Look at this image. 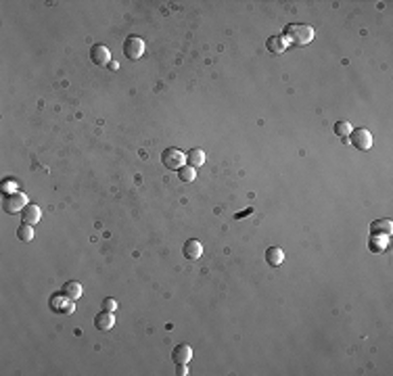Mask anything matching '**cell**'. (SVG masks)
I'll return each instance as SVG.
<instances>
[{"instance_id": "6da1fadb", "label": "cell", "mask_w": 393, "mask_h": 376, "mask_svg": "<svg viewBox=\"0 0 393 376\" xmlns=\"http://www.w3.org/2000/svg\"><path fill=\"white\" fill-rule=\"evenodd\" d=\"M282 38L284 42H291L295 46H305L314 40V28L305 26V23H291V26L284 28Z\"/></svg>"}, {"instance_id": "7a4b0ae2", "label": "cell", "mask_w": 393, "mask_h": 376, "mask_svg": "<svg viewBox=\"0 0 393 376\" xmlns=\"http://www.w3.org/2000/svg\"><path fill=\"white\" fill-rule=\"evenodd\" d=\"M26 205H30L28 203V196L23 194V192H11V194H5V198H3V209L7 211V214H19V211H23L26 209Z\"/></svg>"}, {"instance_id": "3957f363", "label": "cell", "mask_w": 393, "mask_h": 376, "mask_svg": "<svg viewBox=\"0 0 393 376\" xmlns=\"http://www.w3.org/2000/svg\"><path fill=\"white\" fill-rule=\"evenodd\" d=\"M184 161H186V155L180 148H165L161 155V163L168 170H180Z\"/></svg>"}, {"instance_id": "277c9868", "label": "cell", "mask_w": 393, "mask_h": 376, "mask_svg": "<svg viewBox=\"0 0 393 376\" xmlns=\"http://www.w3.org/2000/svg\"><path fill=\"white\" fill-rule=\"evenodd\" d=\"M124 54H126L128 58H132V61L140 58L142 54H145V40L138 38V36H130V38H126V42H124Z\"/></svg>"}, {"instance_id": "5b68a950", "label": "cell", "mask_w": 393, "mask_h": 376, "mask_svg": "<svg viewBox=\"0 0 393 376\" xmlns=\"http://www.w3.org/2000/svg\"><path fill=\"white\" fill-rule=\"evenodd\" d=\"M349 140L358 150H368L372 146V134L368 132L366 128H355V130H351Z\"/></svg>"}, {"instance_id": "8992f818", "label": "cell", "mask_w": 393, "mask_h": 376, "mask_svg": "<svg viewBox=\"0 0 393 376\" xmlns=\"http://www.w3.org/2000/svg\"><path fill=\"white\" fill-rule=\"evenodd\" d=\"M90 58H92V63H94V65L103 67V65H109V63H111V52H109V48H107V46L97 44V46H92V50H90Z\"/></svg>"}, {"instance_id": "52a82bcc", "label": "cell", "mask_w": 393, "mask_h": 376, "mask_svg": "<svg viewBox=\"0 0 393 376\" xmlns=\"http://www.w3.org/2000/svg\"><path fill=\"white\" fill-rule=\"evenodd\" d=\"M51 303H53V310H55L57 314H65V316H69V314L76 312L74 301H71L69 297H65L63 292H61V295H57V297H53Z\"/></svg>"}, {"instance_id": "ba28073f", "label": "cell", "mask_w": 393, "mask_h": 376, "mask_svg": "<svg viewBox=\"0 0 393 376\" xmlns=\"http://www.w3.org/2000/svg\"><path fill=\"white\" fill-rule=\"evenodd\" d=\"M40 216H42L40 207L34 205V203H30V205H26V209L21 211V222H23V224L34 226V224H38V222H40Z\"/></svg>"}, {"instance_id": "9c48e42d", "label": "cell", "mask_w": 393, "mask_h": 376, "mask_svg": "<svg viewBox=\"0 0 393 376\" xmlns=\"http://www.w3.org/2000/svg\"><path fill=\"white\" fill-rule=\"evenodd\" d=\"M182 253H184L186 260L195 262V260H199V257L203 255V244H201L199 240H186V242H184Z\"/></svg>"}, {"instance_id": "30bf717a", "label": "cell", "mask_w": 393, "mask_h": 376, "mask_svg": "<svg viewBox=\"0 0 393 376\" xmlns=\"http://www.w3.org/2000/svg\"><path fill=\"white\" fill-rule=\"evenodd\" d=\"M94 326H97L99 330H111V328L115 326L113 312H101V314H97V318H94Z\"/></svg>"}, {"instance_id": "8fae6325", "label": "cell", "mask_w": 393, "mask_h": 376, "mask_svg": "<svg viewBox=\"0 0 393 376\" xmlns=\"http://www.w3.org/2000/svg\"><path fill=\"white\" fill-rule=\"evenodd\" d=\"M190 358H193V349H190L188 345H178L174 349V354H172V360L176 364H188Z\"/></svg>"}, {"instance_id": "7c38bea8", "label": "cell", "mask_w": 393, "mask_h": 376, "mask_svg": "<svg viewBox=\"0 0 393 376\" xmlns=\"http://www.w3.org/2000/svg\"><path fill=\"white\" fill-rule=\"evenodd\" d=\"M387 244H389V236H385V234H370V242H368V246H370L372 253L385 251Z\"/></svg>"}, {"instance_id": "4fadbf2b", "label": "cell", "mask_w": 393, "mask_h": 376, "mask_svg": "<svg viewBox=\"0 0 393 376\" xmlns=\"http://www.w3.org/2000/svg\"><path fill=\"white\" fill-rule=\"evenodd\" d=\"M186 163L190 168H201L205 163V152L201 150V148H190L188 152H186Z\"/></svg>"}, {"instance_id": "5bb4252c", "label": "cell", "mask_w": 393, "mask_h": 376, "mask_svg": "<svg viewBox=\"0 0 393 376\" xmlns=\"http://www.w3.org/2000/svg\"><path fill=\"white\" fill-rule=\"evenodd\" d=\"M266 262L272 266V268H278L282 262H284V253L280 246H270V249L266 251Z\"/></svg>"}, {"instance_id": "9a60e30c", "label": "cell", "mask_w": 393, "mask_h": 376, "mask_svg": "<svg viewBox=\"0 0 393 376\" xmlns=\"http://www.w3.org/2000/svg\"><path fill=\"white\" fill-rule=\"evenodd\" d=\"M391 232H393L391 220H376L370 226V234H385V236H391Z\"/></svg>"}, {"instance_id": "2e32d148", "label": "cell", "mask_w": 393, "mask_h": 376, "mask_svg": "<svg viewBox=\"0 0 393 376\" xmlns=\"http://www.w3.org/2000/svg\"><path fill=\"white\" fill-rule=\"evenodd\" d=\"M266 48L272 54H280V52H284V48H287V42H284L282 36H270L268 42H266Z\"/></svg>"}, {"instance_id": "e0dca14e", "label": "cell", "mask_w": 393, "mask_h": 376, "mask_svg": "<svg viewBox=\"0 0 393 376\" xmlns=\"http://www.w3.org/2000/svg\"><path fill=\"white\" fill-rule=\"evenodd\" d=\"M63 295L69 297L71 301H76L82 297V284L80 282H65L63 284Z\"/></svg>"}, {"instance_id": "ac0fdd59", "label": "cell", "mask_w": 393, "mask_h": 376, "mask_svg": "<svg viewBox=\"0 0 393 376\" xmlns=\"http://www.w3.org/2000/svg\"><path fill=\"white\" fill-rule=\"evenodd\" d=\"M195 176H197V172H195V168H190V166H182L180 170H178V178H180L182 182H193Z\"/></svg>"}, {"instance_id": "d6986e66", "label": "cell", "mask_w": 393, "mask_h": 376, "mask_svg": "<svg viewBox=\"0 0 393 376\" xmlns=\"http://www.w3.org/2000/svg\"><path fill=\"white\" fill-rule=\"evenodd\" d=\"M17 236H19V240H23V242H30V240L34 238V230H32V226H30V224H21V226L17 228Z\"/></svg>"}, {"instance_id": "ffe728a7", "label": "cell", "mask_w": 393, "mask_h": 376, "mask_svg": "<svg viewBox=\"0 0 393 376\" xmlns=\"http://www.w3.org/2000/svg\"><path fill=\"white\" fill-rule=\"evenodd\" d=\"M332 130H335V134H337V136L347 138V136L351 134V124H349V122H337Z\"/></svg>"}, {"instance_id": "44dd1931", "label": "cell", "mask_w": 393, "mask_h": 376, "mask_svg": "<svg viewBox=\"0 0 393 376\" xmlns=\"http://www.w3.org/2000/svg\"><path fill=\"white\" fill-rule=\"evenodd\" d=\"M17 188H19V186H17V182H15V180H7V182L3 184V192H5V194L17 192Z\"/></svg>"}, {"instance_id": "7402d4cb", "label": "cell", "mask_w": 393, "mask_h": 376, "mask_svg": "<svg viewBox=\"0 0 393 376\" xmlns=\"http://www.w3.org/2000/svg\"><path fill=\"white\" fill-rule=\"evenodd\" d=\"M103 310H105V312H115V310H117V301L111 299V297H107V299L103 301Z\"/></svg>"}, {"instance_id": "603a6c76", "label": "cell", "mask_w": 393, "mask_h": 376, "mask_svg": "<svg viewBox=\"0 0 393 376\" xmlns=\"http://www.w3.org/2000/svg\"><path fill=\"white\" fill-rule=\"evenodd\" d=\"M176 366H178V374H180V376H186V374H188L186 364H176Z\"/></svg>"}]
</instances>
